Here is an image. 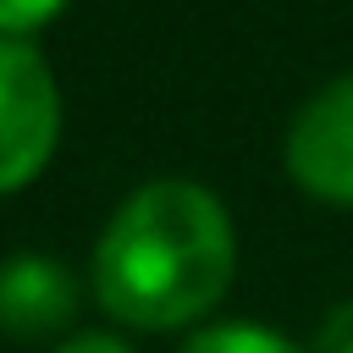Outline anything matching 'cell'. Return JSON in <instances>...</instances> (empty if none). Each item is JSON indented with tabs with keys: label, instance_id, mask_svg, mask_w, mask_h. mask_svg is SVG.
Here are the masks:
<instances>
[{
	"label": "cell",
	"instance_id": "1",
	"mask_svg": "<svg viewBox=\"0 0 353 353\" xmlns=\"http://www.w3.org/2000/svg\"><path fill=\"white\" fill-rule=\"evenodd\" d=\"M237 237L226 204L188 182L154 176L121 199L94 243V292L127 325H188L232 287Z\"/></svg>",
	"mask_w": 353,
	"mask_h": 353
},
{
	"label": "cell",
	"instance_id": "2",
	"mask_svg": "<svg viewBox=\"0 0 353 353\" xmlns=\"http://www.w3.org/2000/svg\"><path fill=\"white\" fill-rule=\"evenodd\" d=\"M55 132H61V88L50 61L33 44L0 33V193L39 176V165L55 149Z\"/></svg>",
	"mask_w": 353,
	"mask_h": 353
},
{
	"label": "cell",
	"instance_id": "3",
	"mask_svg": "<svg viewBox=\"0 0 353 353\" xmlns=\"http://www.w3.org/2000/svg\"><path fill=\"white\" fill-rule=\"evenodd\" d=\"M287 171L298 188L353 204V72L325 83L287 127Z\"/></svg>",
	"mask_w": 353,
	"mask_h": 353
},
{
	"label": "cell",
	"instance_id": "4",
	"mask_svg": "<svg viewBox=\"0 0 353 353\" xmlns=\"http://www.w3.org/2000/svg\"><path fill=\"white\" fill-rule=\"evenodd\" d=\"M77 314V281L50 254H11L0 259V331L11 336H50Z\"/></svg>",
	"mask_w": 353,
	"mask_h": 353
},
{
	"label": "cell",
	"instance_id": "5",
	"mask_svg": "<svg viewBox=\"0 0 353 353\" xmlns=\"http://www.w3.org/2000/svg\"><path fill=\"white\" fill-rule=\"evenodd\" d=\"M182 353H303L298 342H287L270 325H243V320H221V325H199Z\"/></svg>",
	"mask_w": 353,
	"mask_h": 353
},
{
	"label": "cell",
	"instance_id": "6",
	"mask_svg": "<svg viewBox=\"0 0 353 353\" xmlns=\"http://www.w3.org/2000/svg\"><path fill=\"white\" fill-rule=\"evenodd\" d=\"M66 0H0V33H11V39H22L28 28H39V22H50L55 11H61Z\"/></svg>",
	"mask_w": 353,
	"mask_h": 353
},
{
	"label": "cell",
	"instance_id": "7",
	"mask_svg": "<svg viewBox=\"0 0 353 353\" xmlns=\"http://www.w3.org/2000/svg\"><path fill=\"white\" fill-rule=\"evenodd\" d=\"M314 353H353V298L325 314V325L314 336Z\"/></svg>",
	"mask_w": 353,
	"mask_h": 353
},
{
	"label": "cell",
	"instance_id": "8",
	"mask_svg": "<svg viewBox=\"0 0 353 353\" xmlns=\"http://www.w3.org/2000/svg\"><path fill=\"white\" fill-rule=\"evenodd\" d=\"M55 353H132L121 336H110V331H77L72 342H61Z\"/></svg>",
	"mask_w": 353,
	"mask_h": 353
}]
</instances>
